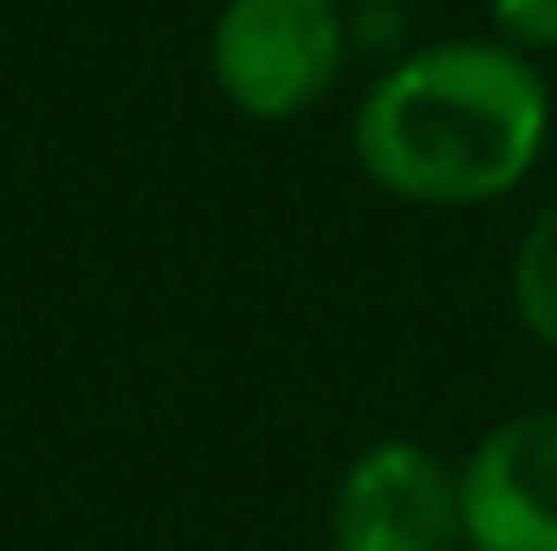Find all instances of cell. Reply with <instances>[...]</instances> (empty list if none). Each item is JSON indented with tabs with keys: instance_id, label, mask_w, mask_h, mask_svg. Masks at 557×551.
<instances>
[{
	"instance_id": "cell-1",
	"label": "cell",
	"mask_w": 557,
	"mask_h": 551,
	"mask_svg": "<svg viewBox=\"0 0 557 551\" xmlns=\"http://www.w3.org/2000/svg\"><path fill=\"white\" fill-rule=\"evenodd\" d=\"M552 98L512 46L454 39L389 65L357 105L363 175L421 208H473L519 188L545 149Z\"/></svg>"
},
{
	"instance_id": "cell-2",
	"label": "cell",
	"mask_w": 557,
	"mask_h": 551,
	"mask_svg": "<svg viewBox=\"0 0 557 551\" xmlns=\"http://www.w3.org/2000/svg\"><path fill=\"white\" fill-rule=\"evenodd\" d=\"M350 52V20L337 0H227L208 39L214 85L234 111L278 124L311 111Z\"/></svg>"
},
{
	"instance_id": "cell-3",
	"label": "cell",
	"mask_w": 557,
	"mask_h": 551,
	"mask_svg": "<svg viewBox=\"0 0 557 551\" xmlns=\"http://www.w3.org/2000/svg\"><path fill=\"white\" fill-rule=\"evenodd\" d=\"M460 480L416 441H376L357 454L331 500L337 551H460Z\"/></svg>"
},
{
	"instance_id": "cell-4",
	"label": "cell",
	"mask_w": 557,
	"mask_h": 551,
	"mask_svg": "<svg viewBox=\"0 0 557 551\" xmlns=\"http://www.w3.org/2000/svg\"><path fill=\"white\" fill-rule=\"evenodd\" d=\"M473 551H557V409L499 421L460 467Z\"/></svg>"
},
{
	"instance_id": "cell-5",
	"label": "cell",
	"mask_w": 557,
	"mask_h": 551,
	"mask_svg": "<svg viewBox=\"0 0 557 551\" xmlns=\"http://www.w3.org/2000/svg\"><path fill=\"white\" fill-rule=\"evenodd\" d=\"M512 305L525 318V331L557 351V201L525 228L519 260H512Z\"/></svg>"
},
{
	"instance_id": "cell-6",
	"label": "cell",
	"mask_w": 557,
	"mask_h": 551,
	"mask_svg": "<svg viewBox=\"0 0 557 551\" xmlns=\"http://www.w3.org/2000/svg\"><path fill=\"white\" fill-rule=\"evenodd\" d=\"M493 20L519 46H557V0H493Z\"/></svg>"
}]
</instances>
